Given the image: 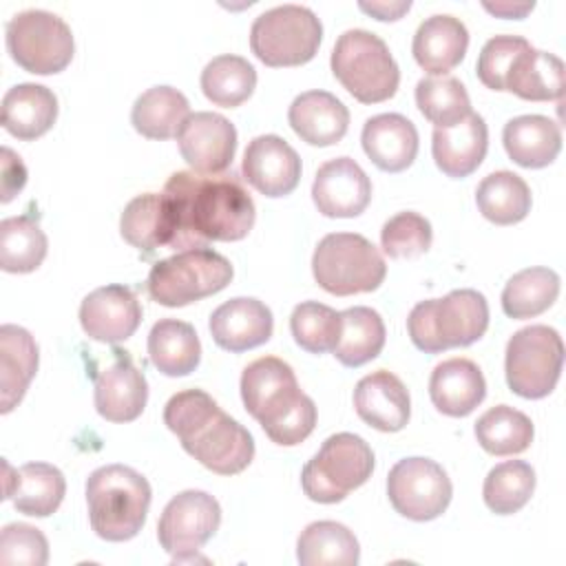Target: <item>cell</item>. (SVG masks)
Listing matches in <instances>:
<instances>
[{
	"label": "cell",
	"mask_w": 566,
	"mask_h": 566,
	"mask_svg": "<svg viewBox=\"0 0 566 566\" xmlns=\"http://www.w3.org/2000/svg\"><path fill=\"white\" fill-rule=\"evenodd\" d=\"M564 343L555 327L528 325L506 343L504 371L513 394L537 400L548 396L562 374Z\"/></svg>",
	"instance_id": "cell-12"
},
{
	"label": "cell",
	"mask_w": 566,
	"mask_h": 566,
	"mask_svg": "<svg viewBox=\"0 0 566 566\" xmlns=\"http://www.w3.org/2000/svg\"><path fill=\"white\" fill-rule=\"evenodd\" d=\"M256 86V69L241 55L223 53L212 57L201 71L203 95L223 108L243 104Z\"/></svg>",
	"instance_id": "cell-40"
},
{
	"label": "cell",
	"mask_w": 566,
	"mask_h": 566,
	"mask_svg": "<svg viewBox=\"0 0 566 566\" xmlns=\"http://www.w3.org/2000/svg\"><path fill=\"white\" fill-rule=\"evenodd\" d=\"M57 119V97L44 84L22 82L2 97V126L9 135L31 142L42 137Z\"/></svg>",
	"instance_id": "cell-29"
},
{
	"label": "cell",
	"mask_w": 566,
	"mask_h": 566,
	"mask_svg": "<svg viewBox=\"0 0 566 566\" xmlns=\"http://www.w3.org/2000/svg\"><path fill=\"white\" fill-rule=\"evenodd\" d=\"M473 431L480 447L491 455L522 453L531 447L535 433L531 418L509 405H497L484 411Z\"/></svg>",
	"instance_id": "cell-41"
},
{
	"label": "cell",
	"mask_w": 566,
	"mask_h": 566,
	"mask_svg": "<svg viewBox=\"0 0 566 566\" xmlns=\"http://www.w3.org/2000/svg\"><path fill=\"white\" fill-rule=\"evenodd\" d=\"M150 500L148 480L126 464L99 467L86 480L88 522L106 542L133 539L146 522Z\"/></svg>",
	"instance_id": "cell-4"
},
{
	"label": "cell",
	"mask_w": 566,
	"mask_h": 566,
	"mask_svg": "<svg viewBox=\"0 0 566 566\" xmlns=\"http://www.w3.org/2000/svg\"><path fill=\"white\" fill-rule=\"evenodd\" d=\"M161 199L170 223V250L239 241L248 237L256 217L254 201L234 172L177 170L168 177Z\"/></svg>",
	"instance_id": "cell-1"
},
{
	"label": "cell",
	"mask_w": 566,
	"mask_h": 566,
	"mask_svg": "<svg viewBox=\"0 0 566 566\" xmlns=\"http://www.w3.org/2000/svg\"><path fill=\"white\" fill-rule=\"evenodd\" d=\"M433 230L429 219L413 210L389 217L380 230V245L391 259H413L431 248Z\"/></svg>",
	"instance_id": "cell-45"
},
{
	"label": "cell",
	"mask_w": 566,
	"mask_h": 566,
	"mask_svg": "<svg viewBox=\"0 0 566 566\" xmlns=\"http://www.w3.org/2000/svg\"><path fill=\"white\" fill-rule=\"evenodd\" d=\"M49 250V239L29 214L0 221V268L11 274H27L40 268Z\"/></svg>",
	"instance_id": "cell-39"
},
{
	"label": "cell",
	"mask_w": 566,
	"mask_h": 566,
	"mask_svg": "<svg viewBox=\"0 0 566 566\" xmlns=\"http://www.w3.org/2000/svg\"><path fill=\"white\" fill-rule=\"evenodd\" d=\"M340 312L318 301L298 303L290 316V332L296 345L310 354L334 349L340 336Z\"/></svg>",
	"instance_id": "cell-44"
},
{
	"label": "cell",
	"mask_w": 566,
	"mask_h": 566,
	"mask_svg": "<svg viewBox=\"0 0 566 566\" xmlns=\"http://www.w3.org/2000/svg\"><path fill=\"white\" fill-rule=\"evenodd\" d=\"M296 559L303 566H356L360 559V546L345 524L321 520L301 531Z\"/></svg>",
	"instance_id": "cell-34"
},
{
	"label": "cell",
	"mask_w": 566,
	"mask_h": 566,
	"mask_svg": "<svg viewBox=\"0 0 566 566\" xmlns=\"http://www.w3.org/2000/svg\"><path fill=\"white\" fill-rule=\"evenodd\" d=\"M416 106L436 128H449L471 113L464 84L451 75L422 77L416 84Z\"/></svg>",
	"instance_id": "cell-43"
},
{
	"label": "cell",
	"mask_w": 566,
	"mask_h": 566,
	"mask_svg": "<svg viewBox=\"0 0 566 566\" xmlns=\"http://www.w3.org/2000/svg\"><path fill=\"white\" fill-rule=\"evenodd\" d=\"M142 323V305L126 285L111 283L93 290L80 305V325L84 334L99 343H122L135 334Z\"/></svg>",
	"instance_id": "cell-17"
},
{
	"label": "cell",
	"mask_w": 566,
	"mask_h": 566,
	"mask_svg": "<svg viewBox=\"0 0 566 566\" xmlns=\"http://www.w3.org/2000/svg\"><path fill=\"white\" fill-rule=\"evenodd\" d=\"M115 360L95 376V409L108 422H130L142 416L148 400V382L130 356L115 352Z\"/></svg>",
	"instance_id": "cell-19"
},
{
	"label": "cell",
	"mask_w": 566,
	"mask_h": 566,
	"mask_svg": "<svg viewBox=\"0 0 566 566\" xmlns=\"http://www.w3.org/2000/svg\"><path fill=\"white\" fill-rule=\"evenodd\" d=\"M164 422L179 438L184 451L212 473H241L254 458L252 433L201 389L170 396Z\"/></svg>",
	"instance_id": "cell-2"
},
{
	"label": "cell",
	"mask_w": 566,
	"mask_h": 566,
	"mask_svg": "<svg viewBox=\"0 0 566 566\" xmlns=\"http://www.w3.org/2000/svg\"><path fill=\"white\" fill-rule=\"evenodd\" d=\"M475 203L484 219L497 226H511L531 212V188L520 175L495 170L480 181Z\"/></svg>",
	"instance_id": "cell-36"
},
{
	"label": "cell",
	"mask_w": 566,
	"mask_h": 566,
	"mask_svg": "<svg viewBox=\"0 0 566 566\" xmlns=\"http://www.w3.org/2000/svg\"><path fill=\"white\" fill-rule=\"evenodd\" d=\"M241 400L268 438L281 447L303 442L316 427V405L298 389L294 369L276 358L252 360L241 374Z\"/></svg>",
	"instance_id": "cell-3"
},
{
	"label": "cell",
	"mask_w": 566,
	"mask_h": 566,
	"mask_svg": "<svg viewBox=\"0 0 566 566\" xmlns=\"http://www.w3.org/2000/svg\"><path fill=\"white\" fill-rule=\"evenodd\" d=\"M212 340L228 352H245L270 340L274 318L270 307L254 296H237L210 314Z\"/></svg>",
	"instance_id": "cell-20"
},
{
	"label": "cell",
	"mask_w": 566,
	"mask_h": 566,
	"mask_svg": "<svg viewBox=\"0 0 566 566\" xmlns=\"http://www.w3.org/2000/svg\"><path fill=\"white\" fill-rule=\"evenodd\" d=\"M190 115V104L181 91L168 84L144 91L130 111L133 128L148 139L177 137Z\"/></svg>",
	"instance_id": "cell-33"
},
{
	"label": "cell",
	"mask_w": 566,
	"mask_h": 566,
	"mask_svg": "<svg viewBox=\"0 0 566 566\" xmlns=\"http://www.w3.org/2000/svg\"><path fill=\"white\" fill-rule=\"evenodd\" d=\"M354 407L360 420L385 433L405 429L411 416V398L405 382L387 369L371 371L356 382Z\"/></svg>",
	"instance_id": "cell-21"
},
{
	"label": "cell",
	"mask_w": 566,
	"mask_h": 566,
	"mask_svg": "<svg viewBox=\"0 0 566 566\" xmlns=\"http://www.w3.org/2000/svg\"><path fill=\"white\" fill-rule=\"evenodd\" d=\"M292 130L312 146L338 144L349 126L347 106L327 91H305L287 108Z\"/></svg>",
	"instance_id": "cell-24"
},
{
	"label": "cell",
	"mask_w": 566,
	"mask_h": 566,
	"mask_svg": "<svg viewBox=\"0 0 566 566\" xmlns=\"http://www.w3.org/2000/svg\"><path fill=\"white\" fill-rule=\"evenodd\" d=\"M323 38V24L310 7L279 4L259 13L250 27V49L268 66L310 62Z\"/></svg>",
	"instance_id": "cell-10"
},
{
	"label": "cell",
	"mask_w": 566,
	"mask_h": 566,
	"mask_svg": "<svg viewBox=\"0 0 566 566\" xmlns=\"http://www.w3.org/2000/svg\"><path fill=\"white\" fill-rule=\"evenodd\" d=\"M489 148V128L482 115L469 113L449 128H433L431 153L436 166L453 179L469 177L482 164Z\"/></svg>",
	"instance_id": "cell-22"
},
{
	"label": "cell",
	"mask_w": 566,
	"mask_h": 566,
	"mask_svg": "<svg viewBox=\"0 0 566 566\" xmlns=\"http://www.w3.org/2000/svg\"><path fill=\"white\" fill-rule=\"evenodd\" d=\"M219 502L197 489L177 493L161 511L157 522V537L172 562H188L197 557L201 546L219 531Z\"/></svg>",
	"instance_id": "cell-14"
},
{
	"label": "cell",
	"mask_w": 566,
	"mask_h": 566,
	"mask_svg": "<svg viewBox=\"0 0 566 566\" xmlns=\"http://www.w3.org/2000/svg\"><path fill=\"white\" fill-rule=\"evenodd\" d=\"M0 201L9 203L27 184V166L9 146L0 148Z\"/></svg>",
	"instance_id": "cell-48"
},
{
	"label": "cell",
	"mask_w": 566,
	"mask_h": 566,
	"mask_svg": "<svg viewBox=\"0 0 566 566\" xmlns=\"http://www.w3.org/2000/svg\"><path fill=\"white\" fill-rule=\"evenodd\" d=\"M234 276L230 261L212 248L181 250L157 261L146 279L150 298L164 307H184L221 292Z\"/></svg>",
	"instance_id": "cell-8"
},
{
	"label": "cell",
	"mask_w": 566,
	"mask_h": 566,
	"mask_svg": "<svg viewBox=\"0 0 566 566\" xmlns=\"http://www.w3.org/2000/svg\"><path fill=\"white\" fill-rule=\"evenodd\" d=\"M312 199L321 214L352 219L369 206L371 181L352 157H334L316 170Z\"/></svg>",
	"instance_id": "cell-16"
},
{
	"label": "cell",
	"mask_w": 566,
	"mask_h": 566,
	"mask_svg": "<svg viewBox=\"0 0 566 566\" xmlns=\"http://www.w3.org/2000/svg\"><path fill=\"white\" fill-rule=\"evenodd\" d=\"M374 471V451L356 433L329 436L305 462L301 473L303 493L318 504H336L363 486Z\"/></svg>",
	"instance_id": "cell-9"
},
{
	"label": "cell",
	"mask_w": 566,
	"mask_h": 566,
	"mask_svg": "<svg viewBox=\"0 0 566 566\" xmlns=\"http://www.w3.org/2000/svg\"><path fill=\"white\" fill-rule=\"evenodd\" d=\"M486 11L500 15V18H524L528 11H533L535 2H484Z\"/></svg>",
	"instance_id": "cell-50"
},
{
	"label": "cell",
	"mask_w": 566,
	"mask_h": 566,
	"mask_svg": "<svg viewBox=\"0 0 566 566\" xmlns=\"http://www.w3.org/2000/svg\"><path fill=\"white\" fill-rule=\"evenodd\" d=\"M340 336L332 349L345 367H360L374 360L385 347V323L380 314L365 305H354L340 312Z\"/></svg>",
	"instance_id": "cell-35"
},
{
	"label": "cell",
	"mask_w": 566,
	"mask_h": 566,
	"mask_svg": "<svg viewBox=\"0 0 566 566\" xmlns=\"http://www.w3.org/2000/svg\"><path fill=\"white\" fill-rule=\"evenodd\" d=\"M119 232L126 243L144 254L170 245V223L161 192H144L130 199L119 217Z\"/></svg>",
	"instance_id": "cell-37"
},
{
	"label": "cell",
	"mask_w": 566,
	"mask_h": 566,
	"mask_svg": "<svg viewBox=\"0 0 566 566\" xmlns=\"http://www.w3.org/2000/svg\"><path fill=\"white\" fill-rule=\"evenodd\" d=\"M506 155L522 168H544L562 150V128L546 115H517L504 124Z\"/></svg>",
	"instance_id": "cell-30"
},
{
	"label": "cell",
	"mask_w": 566,
	"mask_h": 566,
	"mask_svg": "<svg viewBox=\"0 0 566 566\" xmlns=\"http://www.w3.org/2000/svg\"><path fill=\"white\" fill-rule=\"evenodd\" d=\"M4 491L9 489V493L2 497H11L18 513L31 517H49L62 504L66 493V480L57 467L49 462H27L15 469L11 478V467L4 462Z\"/></svg>",
	"instance_id": "cell-27"
},
{
	"label": "cell",
	"mask_w": 566,
	"mask_h": 566,
	"mask_svg": "<svg viewBox=\"0 0 566 566\" xmlns=\"http://www.w3.org/2000/svg\"><path fill=\"white\" fill-rule=\"evenodd\" d=\"M241 175L261 195L285 197L298 186L301 157L283 137L259 135L245 146Z\"/></svg>",
	"instance_id": "cell-18"
},
{
	"label": "cell",
	"mask_w": 566,
	"mask_h": 566,
	"mask_svg": "<svg viewBox=\"0 0 566 566\" xmlns=\"http://www.w3.org/2000/svg\"><path fill=\"white\" fill-rule=\"evenodd\" d=\"M35 338L20 325L0 327V411L9 413L27 394L38 371Z\"/></svg>",
	"instance_id": "cell-28"
},
{
	"label": "cell",
	"mask_w": 566,
	"mask_h": 566,
	"mask_svg": "<svg viewBox=\"0 0 566 566\" xmlns=\"http://www.w3.org/2000/svg\"><path fill=\"white\" fill-rule=\"evenodd\" d=\"M177 144L184 161L199 175L226 172L237 150L234 124L210 111L190 113L177 133Z\"/></svg>",
	"instance_id": "cell-15"
},
{
	"label": "cell",
	"mask_w": 566,
	"mask_h": 566,
	"mask_svg": "<svg viewBox=\"0 0 566 566\" xmlns=\"http://www.w3.org/2000/svg\"><path fill=\"white\" fill-rule=\"evenodd\" d=\"M559 296V274L535 265L515 272L502 290V310L511 318H533L546 312Z\"/></svg>",
	"instance_id": "cell-38"
},
{
	"label": "cell",
	"mask_w": 566,
	"mask_h": 566,
	"mask_svg": "<svg viewBox=\"0 0 566 566\" xmlns=\"http://www.w3.org/2000/svg\"><path fill=\"white\" fill-rule=\"evenodd\" d=\"M312 272L316 283L336 296L374 292L387 274L380 250L356 232L325 234L314 254Z\"/></svg>",
	"instance_id": "cell-7"
},
{
	"label": "cell",
	"mask_w": 566,
	"mask_h": 566,
	"mask_svg": "<svg viewBox=\"0 0 566 566\" xmlns=\"http://www.w3.org/2000/svg\"><path fill=\"white\" fill-rule=\"evenodd\" d=\"M363 150L385 172L409 168L418 155V130L400 113H380L365 122L360 133Z\"/></svg>",
	"instance_id": "cell-25"
},
{
	"label": "cell",
	"mask_w": 566,
	"mask_h": 566,
	"mask_svg": "<svg viewBox=\"0 0 566 566\" xmlns=\"http://www.w3.org/2000/svg\"><path fill=\"white\" fill-rule=\"evenodd\" d=\"M528 40L522 38V35H509V33H502V35H493L484 42L480 55H478V64H475V71H478V77L480 82L486 86V88H493V91H504V84H506V75L515 62V57L528 49Z\"/></svg>",
	"instance_id": "cell-46"
},
{
	"label": "cell",
	"mask_w": 566,
	"mask_h": 566,
	"mask_svg": "<svg viewBox=\"0 0 566 566\" xmlns=\"http://www.w3.org/2000/svg\"><path fill=\"white\" fill-rule=\"evenodd\" d=\"M7 49L18 66L35 75L60 73L73 60L71 27L46 9H24L7 22Z\"/></svg>",
	"instance_id": "cell-11"
},
{
	"label": "cell",
	"mask_w": 566,
	"mask_h": 566,
	"mask_svg": "<svg viewBox=\"0 0 566 566\" xmlns=\"http://www.w3.org/2000/svg\"><path fill=\"white\" fill-rule=\"evenodd\" d=\"M49 562V542L44 533L24 522H11L0 533L2 566H44Z\"/></svg>",
	"instance_id": "cell-47"
},
{
	"label": "cell",
	"mask_w": 566,
	"mask_h": 566,
	"mask_svg": "<svg viewBox=\"0 0 566 566\" xmlns=\"http://www.w3.org/2000/svg\"><path fill=\"white\" fill-rule=\"evenodd\" d=\"M489 327V303L482 292L464 287L442 298H427L413 305L407 316L411 343L427 354L451 347H467L484 336Z\"/></svg>",
	"instance_id": "cell-5"
},
{
	"label": "cell",
	"mask_w": 566,
	"mask_h": 566,
	"mask_svg": "<svg viewBox=\"0 0 566 566\" xmlns=\"http://www.w3.org/2000/svg\"><path fill=\"white\" fill-rule=\"evenodd\" d=\"M433 407L451 418L469 416L486 396V380L469 358H449L433 367L429 378Z\"/></svg>",
	"instance_id": "cell-26"
},
{
	"label": "cell",
	"mask_w": 566,
	"mask_h": 566,
	"mask_svg": "<svg viewBox=\"0 0 566 566\" xmlns=\"http://www.w3.org/2000/svg\"><path fill=\"white\" fill-rule=\"evenodd\" d=\"M535 491V471L524 460L495 464L482 484L484 504L497 515L517 513Z\"/></svg>",
	"instance_id": "cell-42"
},
{
	"label": "cell",
	"mask_w": 566,
	"mask_h": 566,
	"mask_svg": "<svg viewBox=\"0 0 566 566\" xmlns=\"http://www.w3.org/2000/svg\"><path fill=\"white\" fill-rule=\"evenodd\" d=\"M504 91L533 102L559 99L564 93V62L555 53L528 46L515 57Z\"/></svg>",
	"instance_id": "cell-32"
},
{
	"label": "cell",
	"mask_w": 566,
	"mask_h": 566,
	"mask_svg": "<svg viewBox=\"0 0 566 566\" xmlns=\"http://www.w3.org/2000/svg\"><path fill=\"white\" fill-rule=\"evenodd\" d=\"M148 358L166 376H188L201 360V343L186 321L161 318L148 334Z\"/></svg>",
	"instance_id": "cell-31"
},
{
	"label": "cell",
	"mask_w": 566,
	"mask_h": 566,
	"mask_svg": "<svg viewBox=\"0 0 566 566\" xmlns=\"http://www.w3.org/2000/svg\"><path fill=\"white\" fill-rule=\"evenodd\" d=\"M467 46L469 31L464 22L449 13H433L418 24L411 53L422 71L429 75H444L464 60Z\"/></svg>",
	"instance_id": "cell-23"
},
{
	"label": "cell",
	"mask_w": 566,
	"mask_h": 566,
	"mask_svg": "<svg viewBox=\"0 0 566 566\" xmlns=\"http://www.w3.org/2000/svg\"><path fill=\"white\" fill-rule=\"evenodd\" d=\"M387 495L396 513L413 522L440 517L453 495L447 471L431 458L411 455L398 460L387 475Z\"/></svg>",
	"instance_id": "cell-13"
},
{
	"label": "cell",
	"mask_w": 566,
	"mask_h": 566,
	"mask_svg": "<svg viewBox=\"0 0 566 566\" xmlns=\"http://www.w3.org/2000/svg\"><path fill=\"white\" fill-rule=\"evenodd\" d=\"M365 13H371L376 20H398L405 11L411 9L409 0L402 2H360L358 4Z\"/></svg>",
	"instance_id": "cell-49"
},
{
	"label": "cell",
	"mask_w": 566,
	"mask_h": 566,
	"mask_svg": "<svg viewBox=\"0 0 566 566\" xmlns=\"http://www.w3.org/2000/svg\"><path fill=\"white\" fill-rule=\"evenodd\" d=\"M334 77L363 104H378L398 91L400 69L385 40L367 29H347L332 49Z\"/></svg>",
	"instance_id": "cell-6"
}]
</instances>
